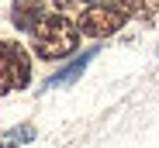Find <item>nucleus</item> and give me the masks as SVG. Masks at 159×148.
I'll use <instances>...</instances> for the list:
<instances>
[{"mask_svg":"<svg viewBox=\"0 0 159 148\" xmlns=\"http://www.w3.org/2000/svg\"><path fill=\"white\" fill-rule=\"evenodd\" d=\"M80 24L66 14V11H56V14H45L38 24H35V31H31V48H35V55L45 59V62H59L66 55L76 52V45H80Z\"/></svg>","mask_w":159,"mask_h":148,"instance_id":"nucleus-1","label":"nucleus"},{"mask_svg":"<svg viewBox=\"0 0 159 148\" xmlns=\"http://www.w3.org/2000/svg\"><path fill=\"white\" fill-rule=\"evenodd\" d=\"M128 21H131V11H128L125 0H97L87 11H80V17H76L80 31L90 35V38H111Z\"/></svg>","mask_w":159,"mask_h":148,"instance_id":"nucleus-2","label":"nucleus"},{"mask_svg":"<svg viewBox=\"0 0 159 148\" xmlns=\"http://www.w3.org/2000/svg\"><path fill=\"white\" fill-rule=\"evenodd\" d=\"M31 79V59L21 41H0V93L24 90Z\"/></svg>","mask_w":159,"mask_h":148,"instance_id":"nucleus-3","label":"nucleus"},{"mask_svg":"<svg viewBox=\"0 0 159 148\" xmlns=\"http://www.w3.org/2000/svg\"><path fill=\"white\" fill-rule=\"evenodd\" d=\"M97 55H100V48H97V45H93V48H87L83 55H73L62 69H56V72H52V76L42 83V90H62V86H73V83L87 72V66H90Z\"/></svg>","mask_w":159,"mask_h":148,"instance_id":"nucleus-4","label":"nucleus"},{"mask_svg":"<svg viewBox=\"0 0 159 148\" xmlns=\"http://www.w3.org/2000/svg\"><path fill=\"white\" fill-rule=\"evenodd\" d=\"M45 0H11V24L17 31H35V24L45 17Z\"/></svg>","mask_w":159,"mask_h":148,"instance_id":"nucleus-5","label":"nucleus"},{"mask_svg":"<svg viewBox=\"0 0 159 148\" xmlns=\"http://www.w3.org/2000/svg\"><path fill=\"white\" fill-rule=\"evenodd\" d=\"M35 124H14L7 131H0V148H24L28 141H35Z\"/></svg>","mask_w":159,"mask_h":148,"instance_id":"nucleus-6","label":"nucleus"},{"mask_svg":"<svg viewBox=\"0 0 159 148\" xmlns=\"http://www.w3.org/2000/svg\"><path fill=\"white\" fill-rule=\"evenodd\" d=\"M125 4L139 24H145V28L159 24V0H125Z\"/></svg>","mask_w":159,"mask_h":148,"instance_id":"nucleus-7","label":"nucleus"},{"mask_svg":"<svg viewBox=\"0 0 159 148\" xmlns=\"http://www.w3.org/2000/svg\"><path fill=\"white\" fill-rule=\"evenodd\" d=\"M52 4H56V7H59V11H69V7H73V4H80V0H52Z\"/></svg>","mask_w":159,"mask_h":148,"instance_id":"nucleus-8","label":"nucleus"},{"mask_svg":"<svg viewBox=\"0 0 159 148\" xmlns=\"http://www.w3.org/2000/svg\"><path fill=\"white\" fill-rule=\"evenodd\" d=\"M80 4H97V0H80Z\"/></svg>","mask_w":159,"mask_h":148,"instance_id":"nucleus-9","label":"nucleus"},{"mask_svg":"<svg viewBox=\"0 0 159 148\" xmlns=\"http://www.w3.org/2000/svg\"><path fill=\"white\" fill-rule=\"evenodd\" d=\"M156 52H159V48H156Z\"/></svg>","mask_w":159,"mask_h":148,"instance_id":"nucleus-10","label":"nucleus"}]
</instances>
